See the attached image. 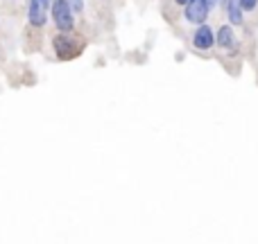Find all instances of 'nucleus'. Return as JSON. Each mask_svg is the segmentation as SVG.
Wrapping results in <instances>:
<instances>
[{"label": "nucleus", "mask_w": 258, "mask_h": 244, "mask_svg": "<svg viewBox=\"0 0 258 244\" xmlns=\"http://www.w3.org/2000/svg\"><path fill=\"white\" fill-rule=\"evenodd\" d=\"M52 18H54V25L68 32V30H73L75 25V16H73V9L68 5L66 0H54L52 2Z\"/></svg>", "instance_id": "nucleus-1"}, {"label": "nucleus", "mask_w": 258, "mask_h": 244, "mask_svg": "<svg viewBox=\"0 0 258 244\" xmlns=\"http://www.w3.org/2000/svg\"><path fill=\"white\" fill-rule=\"evenodd\" d=\"M186 20L188 23H195V25H204V20L208 18V14H211V5H208V0H190L188 5H186Z\"/></svg>", "instance_id": "nucleus-2"}, {"label": "nucleus", "mask_w": 258, "mask_h": 244, "mask_svg": "<svg viewBox=\"0 0 258 244\" xmlns=\"http://www.w3.org/2000/svg\"><path fill=\"white\" fill-rule=\"evenodd\" d=\"M192 43L197 50H211L215 43H218V36L213 34V30L208 25H199L195 36H192Z\"/></svg>", "instance_id": "nucleus-3"}, {"label": "nucleus", "mask_w": 258, "mask_h": 244, "mask_svg": "<svg viewBox=\"0 0 258 244\" xmlns=\"http://www.w3.org/2000/svg\"><path fill=\"white\" fill-rule=\"evenodd\" d=\"M27 18H30V25L43 27L46 25V5L41 0H30V5H27Z\"/></svg>", "instance_id": "nucleus-4"}, {"label": "nucleus", "mask_w": 258, "mask_h": 244, "mask_svg": "<svg viewBox=\"0 0 258 244\" xmlns=\"http://www.w3.org/2000/svg\"><path fill=\"white\" fill-rule=\"evenodd\" d=\"M70 43H75V41H70L66 34H59V36H54L52 46H54V52H57V57H59L61 61L73 59L75 54H77L75 50H70Z\"/></svg>", "instance_id": "nucleus-5"}, {"label": "nucleus", "mask_w": 258, "mask_h": 244, "mask_svg": "<svg viewBox=\"0 0 258 244\" xmlns=\"http://www.w3.org/2000/svg\"><path fill=\"white\" fill-rule=\"evenodd\" d=\"M218 46L224 48V50H236L238 41H236V34H233L231 25H222L218 30Z\"/></svg>", "instance_id": "nucleus-6"}, {"label": "nucleus", "mask_w": 258, "mask_h": 244, "mask_svg": "<svg viewBox=\"0 0 258 244\" xmlns=\"http://www.w3.org/2000/svg\"><path fill=\"white\" fill-rule=\"evenodd\" d=\"M226 14H229V20L231 25H242V7H240V0H226Z\"/></svg>", "instance_id": "nucleus-7"}, {"label": "nucleus", "mask_w": 258, "mask_h": 244, "mask_svg": "<svg viewBox=\"0 0 258 244\" xmlns=\"http://www.w3.org/2000/svg\"><path fill=\"white\" fill-rule=\"evenodd\" d=\"M68 5H70V9H73V14H80L82 9H84V0H66Z\"/></svg>", "instance_id": "nucleus-8"}, {"label": "nucleus", "mask_w": 258, "mask_h": 244, "mask_svg": "<svg viewBox=\"0 0 258 244\" xmlns=\"http://www.w3.org/2000/svg\"><path fill=\"white\" fill-rule=\"evenodd\" d=\"M258 0H240V7H242V12H252V9H256Z\"/></svg>", "instance_id": "nucleus-9"}, {"label": "nucleus", "mask_w": 258, "mask_h": 244, "mask_svg": "<svg viewBox=\"0 0 258 244\" xmlns=\"http://www.w3.org/2000/svg\"><path fill=\"white\" fill-rule=\"evenodd\" d=\"M174 2H177V5H188L190 0H174Z\"/></svg>", "instance_id": "nucleus-10"}, {"label": "nucleus", "mask_w": 258, "mask_h": 244, "mask_svg": "<svg viewBox=\"0 0 258 244\" xmlns=\"http://www.w3.org/2000/svg\"><path fill=\"white\" fill-rule=\"evenodd\" d=\"M218 2H220V0H208V5H211V7H215Z\"/></svg>", "instance_id": "nucleus-11"}, {"label": "nucleus", "mask_w": 258, "mask_h": 244, "mask_svg": "<svg viewBox=\"0 0 258 244\" xmlns=\"http://www.w3.org/2000/svg\"><path fill=\"white\" fill-rule=\"evenodd\" d=\"M41 2H43V5L48 7V5H50V2H54V0H41Z\"/></svg>", "instance_id": "nucleus-12"}]
</instances>
